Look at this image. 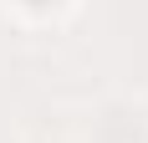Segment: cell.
I'll use <instances>...</instances> for the list:
<instances>
[{
  "label": "cell",
  "instance_id": "cell-1",
  "mask_svg": "<svg viewBox=\"0 0 148 143\" xmlns=\"http://www.w3.org/2000/svg\"><path fill=\"white\" fill-rule=\"evenodd\" d=\"M31 5H51V0H31Z\"/></svg>",
  "mask_w": 148,
  "mask_h": 143
}]
</instances>
